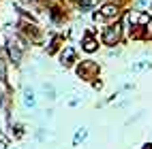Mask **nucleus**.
Returning a JSON list of instances; mask_svg holds the SVG:
<instances>
[{"mask_svg":"<svg viewBox=\"0 0 152 149\" xmlns=\"http://www.w3.org/2000/svg\"><path fill=\"white\" fill-rule=\"evenodd\" d=\"M122 34H124L122 22H114V24H109V26L103 28V32H101V41H103V45L114 49L120 41H122Z\"/></svg>","mask_w":152,"mask_h":149,"instance_id":"obj_1","label":"nucleus"},{"mask_svg":"<svg viewBox=\"0 0 152 149\" xmlns=\"http://www.w3.org/2000/svg\"><path fill=\"white\" fill-rule=\"evenodd\" d=\"M99 64L94 62V60H82L77 66H75V73L79 79H84V81H92V79H96L99 75Z\"/></svg>","mask_w":152,"mask_h":149,"instance_id":"obj_2","label":"nucleus"},{"mask_svg":"<svg viewBox=\"0 0 152 149\" xmlns=\"http://www.w3.org/2000/svg\"><path fill=\"white\" fill-rule=\"evenodd\" d=\"M118 15H120V6L116 2H105V4H101L99 13H94V19L96 22H105V19H118Z\"/></svg>","mask_w":152,"mask_h":149,"instance_id":"obj_3","label":"nucleus"},{"mask_svg":"<svg viewBox=\"0 0 152 149\" xmlns=\"http://www.w3.org/2000/svg\"><path fill=\"white\" fill-rule=\"evenodd\" d=\"M82 49H84V51H88V53H94L96 49H99V41L94 38L92 32H84V34H82Z\"/></svg>","mask_w":152,"mask_h":149,"instance_id":"obj_4","label":"nucleus"},{"mask_svg":"<svg viewBox=\"0 0 152 149\" xmlns=\"http://www.w3.org/2000/svg\"><path fill=\"white\" fill-rule=\"evenodd\" d=\"M22 100H24V107H26V109H34V107H37V94H34L32 87H24Z\"/></svg>","mask_w":152,"mask_h":149,"instance_id":"obj_5","label":"nucleus"},{"mask_svg":"<svg viewBox=\"0 0 152 149\" xmlns=\"http://www.w3.org/2000/svg\"><path fill=\"white\" fill-rule=\"evenodd\" d=\"M75 62V49L73 47H64L62 51H60V64L62 66H71Z\"/></svg>","mask_w":152,"mask_h":149,"instance_id":"obj_6","label":"nucleus"},{"mask_svg":"<svg viewBox=\"0 0 152 149\" xmlns=\"http://www.w3.org/2000/svg\"><path fill=\"white\" fill-rule=\"evenodd\" d=\"M96 4H99V0H77V11L79 13H90V11H94Z\"/></svg>","mask_w":152,"mask_h":149,"instance_id":"obj_7","label":"nucleus"},{"mask_svg":"<svg viewBox=\"0 0 152 149\" xmlns=\"http://www.w3.org/2000/svg\"><path fill=\"white\" fill-rule=\"evenodd\" d=\"M86 138H88V128H84V126L77 128L75 134H73V147H79V145L86 141Z\"/></svg>","mask_w":152,"mask_h":149,"instance_id":"obj_8","label":"nucleus"},{"mask_svg":"<svg viewBox=\"0 0 152 149\" xmlns=\"http://www.w3.org/2000/svg\"><path fill=\"white\" fill-rule=\"evenodd\" d=\"M148 68H152L150 60H139V62L131 64V73H144V71H148Z\"/></svg>","mask_w":152,"mask_h":149,"instance_id":"obj_9","label":"nucleus"},{"mask_svg":"<svg viewBox=\"0 0 152 149\" xmlns=\"http://www.w3.org/2000/svg\"><path fill=\"white\" fill-rule=\"evenodd\" d=\"M41 89H43V96L47 98V100H56V87L52 83H43Z\"/></svg>","mask_w":152,"mask_h":149,"instance_id":"obj_10","label":"nucleus"},{"mask_svg":"<svg viewBox=\"0 0 152 149\" xmlns=\"http://www.w3.org/2000/svg\"><path fill=\"white\" fill-rule=\"evenodd\" d=\"M152 6V0H133V9L135 11H144V9Z\"/></svg>","mask_w":152,"mask_h":149,"instance_id":"obj_11","label":"nucleus"},{"mask_svg":"<svg viewBox=\"0 0 152 149\" xmlns=\"http://www.w3.org/2000/svg\"><path fill=\"white\" fill-rule=\"evenodd\" d=\"M107 55H109V58H118V55H120V49H109Z\"/></svg>","mask_w":152,"mask_h":149,"instance_id":"obj_12","label":"nucleus"},{"mask_svg":"<svg viewBox=\"0 0 152 149\" xmlns=\"http://www.w3.org/2000/svg\"><path fill=\"white\" fill-rule=\"evenodd\" d=\"M79 102H82V98H73V100H69V107H77Z\"/></svg>","mask_w":152,"mask_h":149,"instance_id":"obj_13","label":"nucleus"}]
</instances>
